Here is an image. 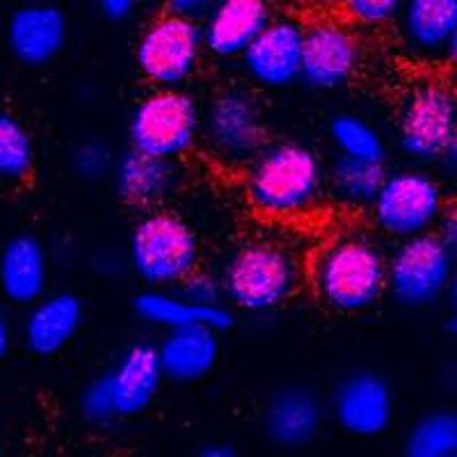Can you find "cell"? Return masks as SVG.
I'll list each match as a JSON object with an SVG mask.
<instances>
[{
    "instance_id": "cell-36",
    "label": "cell",
    "mask_w": 457,
    "mask_h": 457,
    "mask_svg": "<svg viewBox=\"0 0 457 457\" xmlns=\"http://www.w3.org/2000/svg\"><path fill=\"white\" fill-rule=\"evenodd\" d=\"M442 161H444V165L448 167V170L455 171V174H457V133H455V136H453V140L448 142V146H446V151H444Z\"/></svg>"
},
{
    "instance_id": "cell-5",
    "label": "cell",
    "mask_w": 457,
    "mask_h": 457,
    "mask_svg": "<svg viewBox=\"0 0 457 457\" xmlns=\"http://www.w3.org/2000/svg\"><path fill=\"white\" fill-rule=\"evenodd\" d=\"M126 261L145 288H179L202 268V245L187 220L154 208L133 224Z\"/></svg>"
},
{
    "instance_id": "cell-1",
    "label": "cell",
    "mask_w": 457,
    "mask_h": 457,
    "mask_svg": "<svg viewBox=\"0 0 457 457\" xmlns=\"http://www.w3.org/2000/svg\"><path fill=\"white\" fill-rule=\"evenodd\" d=\"M325 193L328 170L320 156L295 140L265 145L245 171V195L265 218H302L316 211Z\"/></svg>"
},
{
    "instance_id": "cell-15",
    "label": "cell",
    "mask_w": 457,
    "mask_h": 457,
    "mask_svg": "<svg viewBox=\"0 0 457 457\" xmlns=\"http://www.w3.org/2000/svg\"><path fill=\"white\" fill-rule=\"evenodd\" d=\"M67 42V14L51 3H28L16 7L7 19V51L23 67H46L60 57Z\"/></svg>"
},
{
    "instance_id": "cell-30",
    "label": "cell",
    "mask_w": 457,
    "mask_h": 457,
    "mask_svg": "<svg viewBox=\"0 0 457 457\" xmlns=\"http://www.w3.org/2000/svg\"><path fill=\"white\" fill-rule=\"evenodd\" d=\"M179 291L197 304H222V302H227L222 275H213V272H206L202 268H197L193 275L187 277L179 286Z\"/></svg>"
},
{
    "instance_id": "cell-13",
    "label": "cell",
    "mask_w": 457,
    "mask_h": 457,
    "mask_svg": "<svg viewBox=\"0 0 457 457\" xmlns=\"http://www.w3.org/2000/svg\"><path fill=\"white\" fill-rule=\"evenodd\" d=\"M307 26L291 16L272 19L240 57V67L254 87L279 92L302 80V53Z\"/></svg>"
},
{
    "instance_id": "cell-16",
    "label": "cell",
    "mask_w": 457,
    "mask_h": 457,
    "mask_svg": "<svg viewBox=\"0 0 457 457\" xmlns=\"http://www.w3.org/2000/svg\"><path fill=\"white\" fill-rule=\"evenodd\" d=\"M268 0H218L202 19L206 53L215 60H240L272 21Z\"/></svg>"
},
{
    "instance_id": "cell-39",
    "label": "cell",
    "mask_w": 457,
    "mask_h": 457,
    "mask_svg": "<svg viewBox=\"0 0 457 457\" xmlns=\"http://www.w3.org/2000/svg\"><path fill=\"white\" fill-rule=\"evenodd\" d=\"M451 332L457 337V312H455V316H453V320H451Z\"/></svg>"
},
{
    "instance_id": "cell-34",
    "label": "cell",
    "mask_w": 457,
    "mask_h": 457,
    "mask_svg": "<svg viewBox=\"0 0 457 457\" xmlns=\"http://www.w3.org/2000/svg\"><path fill=\"white\" fill-rule=\"evenodd\" d=\"M12 345H14V328H12L7 313L0 309V361L10 357Z\"/></svg>"
},
{
    "instance_id": "cell-4",
    "label": "cell",
    "mask_w": 457,
    "mask_h": 457,
    "mask_svg": "<svg viewBox=\"0 0 457 457\" xmlns=\"http://www.w3.org/2000/svg\"><path fill=\"white\" fill-rule=\"evenodd\" d=\"M165 382L156 345L133 343L105 373L83 386L79 395L80 416L96 428L140 416L154 405Z\"/></svg>"
},
{
    "instance_id": "cell-19",
    "label": "cell",
    "mask_w": 457,
    "mask_h": 457,
    "mask_svg": "<svg viewBox=\"0 0 457 457\" xmlns=\"http://www.w3.org/2000/svg\"><path fill=\"white\" fill-rule=\"evenodd\" d=\"M51 284V254L35 234H16L0 250V295L14 307L42 300Z\"/></svg>"
},
{
    "instance_id": "cell-21",
    "label": "cell",
    "mask_w": 457,
    "mask_h": 457,
    "mask_svg": "<svg viewBox=\"0 0 457 457\" xmlns=\"http://www.w3.org/2000/svg\"><path fill=\"white\" fill-rule=\"evenodd\" d=\"M162 373L174 385H195L213 373L220 361V329L208 325L167 329L158 341Z\"/></svg>"
},
{
    "instance_id": "cell-8",
    "label": "cell",
    "mask_w": 457,
    "mask_h": 457,
    "mask_svg": "<svg viewBox=\"0 0 457 457\" xmlns=\"http://www.w3.org/2000/svg\"><path fill=\"white\" fill-rule=\"evenodd\" d=\"M202 140L208 154L224 167H247L268 145L265 108L254 89L231 85L204 108Z\"/></svg>"
},
{
    "instance_id": "cell-9",
    "label": "cell",
    "mask_w": 457,
    "mask_h": 457,
    "mask_svg": "<svg viewBox=\"0 0 457 457\" xmlns=\"http://www.w3.org/2000/svg\"><path fill=\"white\" fill-rule=\"evenodd\" d=\"M444 187L428 171L405 167L389 171L385 186L370 204V218L379 234L394 240L436 231L446 211Z\"/></svg>"
},
{
    "instance_id": "cell-17",
    "label": "cell",
    "mask_w": 457,
    "mask_h": 457,
    "mask_svg": "<svg viewBox=\"0 0 457 457\" xmlns=\"http://www.w3.org/2000/svg\"><path fill=\"white\" fill-rule=\"evenodd\" d=\"M85 325V304L76 293H46L28 307L23 318V345L35 357H55L76 341Z\"/></svg>"
},
{
    "instance_id": "cell-23",
    "label": "cell",
    "mask_w": 457,
    "mask_h": 457,
    "mask_svg": "<svg viewBox=\"0 0 457 457\" xmlns=\"http://www.w3.org/2000/svg\"><path fill=\"white\" fill-rule=\"evenodd\" d=\"M133 312L142 322L162 332L187 325H208L220 332L234 325V312L227 304H197L179 288H145L133 297Z\"/></svg>"
},
{
    "instance_id": "cell-6",
    "label": "cell",
    "mask_w": 457,
    "mask_h": 457,
    "mask_svg": "<svg viewBox=\"0 0 457 457\" xmlns=\"http://www.w3.org/2000/svg\"><path fill=\"white\" fill-rule=\"evenodd\" d=\"M204 108L186 87H154L129 117V145L151 156L181 161L202 140Z\"/></svg>"
},
{
    "instance_id": "cell-2",
    "label": "cell",
    "mask_w": 457,
    "mask_h": 457,
    "mask_svg": "<svg viewBox=\"0 0 457 457\" xmlns=\"http://www.w3.org/2000/svg\"><path fill=\"white\" fill-rule=\"evenodd\" d=\"M309 284L322 307L364 313L389 293V256L370 236H338L313 256Z\"/></svg>"
},
{
    "instance_id": "cell-37",
    "label": "cell",
    "mask_w": 457,
    "mask_h": 457,
    "mask_svg": "<svg viewBox=\"0 0 457 457\" xmlns=\"http://www.w3.org/2000/svg\"><path fill=\"white\" fill-rule=\"evenodd\" d=\"M448 60V64H451L453 69H455L457 71V28H455V32H453V37H451V44H448V48H446V55H444Z\"/></svg>"
},
{
    "instance_id": "cell-28",
    "label": "cell",
    "mask_w": 457,
    "mask_h": 457,
    "mask_svg": "<svg viewBox=\"0 0 457 457\" xmlns=\"http://www.w3.org/2000/svg\"><path fill=\"white\" fill-rule=\"evenodd\" d=\"M117 156L104 140H85L71 151V170L83 181L96 183L112 177Z\"/></svg>"
},
{
    "instance_id": "cell-18",
    "label": "cell",
    "mask_w": 457,
    "mask_h": 457,
    "mask_svg": "<svg viewBox=\"0 0 457 457\" xmlns=\"http://www.w3.org/2000/svg\"><path fill=\"white\" fill-rule=\"evenodd\" d=\"M114 193L129 208L140 213L161 208L174 195L181 181V170L177 161L151 156L130 146L117 156L112 170Z\"/></svg>"
},
{
    "instance_id": "cell-7",
    "label": "cell",
    "mask_w": 457,
    "mask_h": 457,
    "mask_svg": "<svg viewBox=\"0 0 457 457\" xmlns=\"http://www.w3.org/2000/svg\"><path fill=\"white\" fill-rule=\"evenodd\" d=\"M206 44L199 19L165 14L142 28L133 48L137 71L151 87H187L202 69Z\"/></svg>"
},
{
    "instance_id": "cell-10",
    "label": "cell",
    "mask_w": 457,
    "mask_h": 457,
    "mask_svg": "<svg viewBox=\"0 0 457 457\" xmlns=\"http://www.w3.org/2000/svg\"><path fill=\"white\" fill-rule=\"evenodd\" d=\"M455 259L436 231L398 240L389 254L391 297L403 307H430L451 291Z\"/></svg>"
},
{
    "instance_id": "cell-22",
    "label": "cell",
    "mask_w": 457,
    "mask_h": 457,
    "mask_svg": "<svg viewBox=\"0 0 457 457\" xmlns=\"http://www.w3.org/2000/svg\"><path fill=\"white\" fill-rule=\"evenodd\" d=\"M395 23L400 42L411 57H442L457 28V0H405Z\"/></svg>"
},
{
    "instance_id": "cell-27",
    "label": "cell",
    "mask_w": 457,
    "mask_h": 457,
    "mask_svg": "<svg viewBox=\"0 0 457 457\" xmlns=\"http://www.w3.org/2000/svg\"><path fill=\"white\" fill-rule=\"evenodd\" d=\"M410 457H455L457 455V411L435 410L423 414L405 436Z\"/></svg>"
},
{
    "instance_id": "cell-31",
    "label": "cell",
    "mask_w": 457,
    "mask_h": 457,
    "mask_svg": "<svg viewBox=\"0 0 457 457\" xmlns=\"http://www.w3.org/2000/svg\"><path fill=\"white\" fill-rule=\"evenodd\" d=\"M215 3L218 0H162L167 12L190 16V19H204Z\"/></svg>"
},
{
    "instance_id": "cell-24",
    "label": "cell",
    "mask_w": 457,
    "mask_h": 457,
    "mask_svg": "<svg viewBox=\"0 0 457 457\" xmlns=\"http://www.w3.org/2000/svg\"><path fill=\"white\" fill-rule=\"evenodd\" d=\"M386 174L389 171L385 170V162L338 154L328 170V190L343 206L370 208L385 186Z\"/></svg>"
},
{
    "instance_id": "cell-38",
    "label": "cell",
    "mask_w": 457,
    "mask_h": 457,
    "mask_svg": "<svg viewBox=\"0 0 457 457\" xmlns=\"http://www.w3.org/2000/svg\"><path fill=\"white\" fill-rule=\"evenodd\" d=\"M451 300L455 302L457 307V259H455V268H453V279H451V291H448Z\"/></svg>"
},
{
    "instance_id": "cell-12",
    "label": "cell",
    "mask_w": 457,
    "mask_h": 457,
    "mask_svg": "<svg viewBox=\"0 0 457 457\" xmlns=\"http://www.w3.org/2000/svg\"><path fill=\"white\" fill-rule=\"evenodd\" d=\"M361 64V42L348 23L318 19L304 30L302 80L318 92H334L354 79Z\"/></svg>"
},
{
    "instance_id": "cell-3",
    "label": "cell",
    "mask_w": 457,
    "mask_h": 457,
    "mask_svg": "<svg viewBox=\"0 0 457 457\" xmlns=\"http://www.w3.org/2000/svg\"><path fill=\"white\" fill-rule=\"evenodd\" d=\"M220 275L231 307L265 316L295 297L304 272L288 245L272 238H256L240 245L228 256Z\"/></svg>"
},
{
    "instance_id": "cell-20",
    "label": "cell",
    "mask_w": 457,
    "mask_h": 457,
    "mask_svg": "<svg viewBox=\"0 0 457 457\" xmlns=\"http://www.w3.org/2000/svg\"><path fill=\"white\" fill-rule=\"evenodd\" d=\"M325 405L309 386L291 385L277 391L263 414V430L275 446L304 448L320 435Z\"/></svg>"
},
{
    "instance_id": "cell-25",
    "label": "cell",
    "mask_w": 457,
    "mask_h": 457,
    "mask_svg": "<svg viewBox=\"0 0 457 457\" xmlns=\"http://www.w3.org/2000/svg\"><path fill=\"white\" fill-rule=\"evenodd\" d=\"M37 145L14 112L0 110V181L23 183L35 174Z\"/></svg>"
},
{
    "instance_id": "cell-14",
    "label": "cell",
    "mask_w": 457,
    "mask_h": 457,
    "mask_svg": "<svg viewBox=\"0 0 457 457\" xmlns=\"http://www.w3.org/2000/svg\"><path fill=\"white\" fill-rule=\"evenodd\" d=\"M394 410L395 398L389 379L369 369L345 375L334 386L329 403L337 426L361 439L385 435L394 423Z\"/></svg>"
},
{
    "instance_id": "cell-11",
    "label": "cell",
    "mask_w": 457,
    "mask_h": 457,
    "mask_svg": "<svg viewBox=\"0 0 457 457\" xmlns=\"http://www.w3.org/2000/svg\"><path fill=\"white\" fill-rule=\"evenodd\" d=\"M457 133V89L426 80L410 89L398 114V146L416 162L442 161Z\"/></svg>"
},
{
    "instance_id": "cell-29",
    "label": "cell",
    "mask_w": 457,
    "mask_h": 457,
    "mask_svg": "<svg viewBox=\"0 0 457 457\" xmlns=\"http://www.w3.org/2000/svg\"><path fill=\"white\" fill-rule=\"evenodd\" d=\"M405 0H341L343 14L361 28H385L398 19Z\"/></svg>"
},
{
    "instance_id": "cell-26",
    "label": "cell",
    "mask_w": 457,
    "mask_h": 457,
    "mask_svg": "<svg viewBox=\"0 0 457 457\" xmlns=\"http://www.w3.org/2000/svg\"><path fill=\"white\" fill-rule=\"evenodd\" d=\"M329 140L341 156L385 162L386 140L382 130L357 112L334 114L329 121Z\"/></svg>"
},
{
    "instance_id": "cell-33",
    "label": "cell",
    "mask_w": 457,
    "mask_h": 457,
    "mask_svg": "<svg viewBox=\"0 0 457 457\" xmlns=\"http://www.w3.org/2000/svg\"><path fill=\"white\" fill-rule=\"evenodd\" d=\"M436 234L442 236L444 243H446L453 250V254L457 256V202L446 206L442 220L436 224Z\"/></svg>"
},
{
    "instance_id": "cell-32",
    "label": "cell",
    "mask_w": 457,
    "mask_h": 457,
    "mask_svg": "<svg viewBox=\"0 0 457 457\" xmlns=\"http://www.w3.org/2000/svg\"><path fill=\"white\" fill-rule=\"evenodd\" d=\"M94 3L108 21H124L136 12V5L140 0H94Z\"/></svg>"
},
{
    "instance_id": "cell-35",
    "label": "cell",
    "mask_w": 457,
    "mask_h": 457,
    "mask_svg": "<svg viewBox=\"0 0 457 457\" xmlns=\"http://www.w3.org/2000/svg\"><path fill=\"white\" fill-rule=\"evenodd\" d=\"M202 455L204 457H234L236 451L234 446H228V444L213 442V444H206V446L202 448Z\"/></svg>"
}]
</instances>
